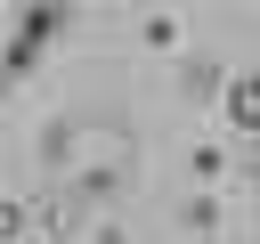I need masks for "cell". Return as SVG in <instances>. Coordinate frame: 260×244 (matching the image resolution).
<instances>
[{"mask_svg":"<svg viewBox=\"0 0 260 244\" xmlns=\"http://www.w3.org/2000/svg\"><path fill=\"white\" fill-rule=\"evenodd\" d=\"M65 187L106 220V211L138 187V138H122V130H89V138H81V163H73V179H65Z\"/></svg>","mask_w":260,"mask_h":244,"instance_id":"cell-1","label":"cell"},{"mask_svg":"<svg viewBox=\"0 0 260 244\" xmlns=\"http://www.w3.org/2000/svg\"><path fill=\"white\" fill-rule=\"evenodd\" d=\"M57 33H65V8H16V24H8V49H0V98L57 49Z\"/></svg>","mask_w":260,"mask_h":244,"instance_id":"cell-2","label":"cell"},{"mask_svg":"<svg viewBox=\"0 0 260 244\" xmlns=\"http://www.w3.org/2000/svg\"><path fill=\"white\" fill-rule=\"evenodd\" d=\"M89 220H98V211H89L73 187H65V195L49 187V195L32 203V244H81V228H89Z\"/></svg>","mask_w":260,"mask_h":244,"instance_id":"cell-3","label":"cell"},{"mask_svg":"<svg viewBox=\"0 0 260 244\" xmlns=\"http://www.w3.org/2000/svg\"><path fill=\"white\" fill-rule=\"evenodd\" d=\"M179 98H187V106H219V98H228V65H219L211 49H187V57H179Z\"/></svg>","mask_w":260,"mask_h":244,"instance_id":"cell-4","label":"cell"},{"mask_svg":"<svg viewBox=\"0 0 260 244\" xmlns=\"http://www.w3.org/2000/svg\"><path fill=\"white\" fill-rule=\"evenodd\" d=\"M81 122H41V138H32V155H41V171L49 179H73V163H81Z\"/></svg>","mask_w":260,"mask_h":244,"instance_id":"cell-5","label":"cell"},{"mask_svg":"<svg viewBox=\"0 0 260 244\" xmlns=\"http://www.w3.org/2000/svg\"><path fill=\"white\" fill-rule=\"evenodd\" d=\"M219 228H228V203H219L211 187H195V195L179 203V244H219Z\"/></svg>","mask_w":260,"mask_h":244,"instance_id":"cell-6","label":"cell"},{"mask_svg":"<svg viewBox=\"0 0 260 244\" xmlns=\"http://www.w3.org/2000/svg\"><path fill=\"white\" fill-rule=\"evenodd\" d=\"M219 122L236 138H260V73H228V98H219Z\"/></svg>","mask_w":260,"mask_h":244,"instance_id":"cell-7","label":"cell"},{"mask_svg":"<svg viewBox=\"0 0 260 244\" xmlns=\"http://www.w3.org/2000/svg\"><path fill=\"white\" fill-rule=\"evenodd\" d=\"M138 41H146L154 57H187V16H179V8H154V16H138Z\"/></svg>","mask_w":260,"mask_h":244,"instance_id":"cell-8","label":"cell"},{"mask_svg":"<svg viewBox=\"0 0 260 244\" xmlns=\"http://www.w3.org/2000/svg\"><path fill=\"white\" fill-rule=\"evenodd\" d=\"M219 171H228V146H219V138H195V146H187V179H195V187H211Z\"/></svg>","mask_w":260,"mask_h":244,"instance_id":"cell-9","label":"cell"},{"mask_svg":"<svg viewBox=\"0 0 260 244\" xmlns=\"http://www.w3.org/2000/svg\"><path fill=\"white\" fill-rule=\"evenodd\" d=\"M0 244H32V203L0 195Z\"/></svg>","mask_w":260,"mask_h":244,"instance_id":"cell-10","label":"cell"},{"mask_svg":"<svg viewBox=\"0 0 260 244\" xmlns=\"http://www.w3.org/2000/svg\"><path fill=\"white\" fill-rule=\"evenodd\" d=\"M89 244H130V236H122V220L106 211V220H89Z\"/></svg>","mask_w":260,"mask_h":244,"instance_id":"cell-11","label":"cell"},{"mask_svg":"<svg viewBox=\"0 0 260 244\" xmlns=\"http://www.w3.org/2000/svg\"><path fill=\"white\" fill-rule=\"evenodd\" d=\"M236 171H244V179L260 187V138H244V155H236Z\"/></svg>","mask_w":260,"mask_h":244,"instance_id":"cell-12","label":"cell"},{"mask_svg":"<svg viewBox=\"0 0 260 244\" xmlns=\"http://www.w3.org/2000/svg\"><path fill=\"white\" fill-rule=\"evenodd\" d=\"M252 73H260V65H252Z\"/></svg>","mask_w":260,"mask_h":244,"instance_id":"cell-13","label":"cell"}]
</instances>
